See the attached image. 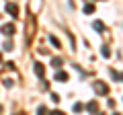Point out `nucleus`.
I'll return each mask as SVG.
<instances>
[{
    "mask_svg": "<svg viewBox=\"0 0 123 115\" xmlns=\"http://www.w3.org/2000/svg\"><path fill=\"white\" fill-rule=\"evenodd\" d=\"M6 10L10 13V17H18V6L17 4H6Z\"/></svg>",
    "mask_w": 123,
    "mask_h": 115,
    "instance_id": "1",
    "label": "nucleus"
},
{
    "mask_svg": "<svg viewBox=\"0 0 123 115\" xmlns=\"http://www.w3.org/2000/svg\"><path fill=\"white\" fill-rule=\"evenodd\" d=\"M2 33H4V35H12V33H14V27L12 25H4V27H2Z\"/></svg>",
    "mask_w": 123,
    "mask_h": 115,
    "instance_id": "2",
    "label": "nucleus"
},
{
    "mask_svg": "<svg viewBox=\"0 0 123 115\" xmlns=\"http://www.w3.org/2000/svg\"><path fill=\"white\" fill-rule=\"evenodd\" d=\"M55 80H60V82H66V80H68V74H66V72H57V74H55Z\"/></svg>",
    "mask_w": 123,
    "mask_h": 115,
    "instance_id": "3",
    "label": "nucleus"
},
{
    "mask_svg": "<svg viewBox=\"0 0 123 115\" xmlns=\"http://www.w3.org/2000/svg\"><path fill=\"white\" fill-rule=\"evenodd\" d=\"M35 74H37V76H43V64L35 62Z\"/></svg>",
    "mask_w": 123,
    "mask_h": 115,
    "instance_id": "4",
    "label": "nucleus"
},
{
    "mask_svg": "<svg viewBox=\"0 0 123 115\" xmlns=\"http://www.w3.org/2000/svg\"><path fill=\"white\" fill-rule=\"evenodd\" d=\"M97 90H98V93H107V86H105V84H97Z\"/></svg>",
    "mask_w": 123,
    "mask_h": 115,
    "instance_id": "5",
    "label": "nucleus"
},
{
    "mask_svg": "<svg viewBox=\"0 0 123 115\" xmlns=\"http://www.w3.org/2000/svg\"><path fill=\"white\" fill-rule=\"evenodd\" d=\"M94 29H98V31H103L105 27H103V23H98V21H97V23H94Z\"/></svg>",
    "mask_w": 123,
    "mask_h": 115,
    "instance_id": "6",
    "label": "nucleus"
},
{
    "mask_svg": "<svg viewBox=\"0 0 123 115\" xmlns=\"http://www.w3.org/2000/svg\"><path fill=\"white\" fill-rule=\"evenodd\" d=\"M49 41H51V43H53V45H55V47H60V41H57V39H55V37H49Z\"/></svg>",
    "mask_w": 123,
    "mask_h": 115,
    "instance_id": "7",
    "label": "nucleus"
},
{
    "mask_svg": "<svg viewBox=\"0 0 123 115\" xmlns=\"http://www.w3.org/2000/svg\"><path fill=\"white\" fill-rule=\"evenodd\" d=\"M53 66H55V68L62 66V60H60V58H55V60H53Z\"/></svg>",
    "mask_w": 123,
    "mask_h": 115,
    "instance_id": "8",
    "label": "nucleus"
},
{
    "mask_svg": "<svg viewBox=\"0 0 123 115\" xmlns=\"http://www.w3.org/2000/svg\"><path fill=\"white\" fill-rule=\"evenodd\" d=\"M88 111H97V103H90L88 105Z\"/></svg>",
    "mask_w": 123,
    "mask_h": 115,
    "instance_id": "9",
    "label": "nucleus"
}]
</instances>
